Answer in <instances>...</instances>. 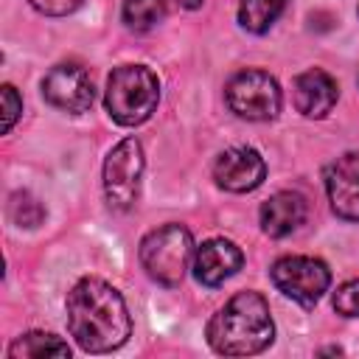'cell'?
Masks as SVG:
<instances>
[{"label":"cell","instance_id":"8","mask_svg":"<svg viewBox=\"0 0 359 359\" xmlns=\"http://www.w3.org/2000/svg\"><path fill=\"white\" fill-rule=\"evenodd\" d=\"M42 95L50 107H56L62 112H87L95 101V87L84 67L62 62L45 73Z\"/></svg>","mask_w":359,"mask_h":359},{"label":"cell","instance_id":"6","mask_svg":"<svg viewBox=\"0 0 359 359\" xmlns=\"http://www.w3.org/2000/svg\"><path fill=\"white\" fill-rule=\"evenodd\" d=\"M143 177V149L137 137H123L104 160V196L109 208L129 210L137 202Z\"/></svg>","mask_w":359,"mask_h":359},{"label":"cell","instance_id":"15","mask_svg":"<svg viewBox=\"0 0 359 359\" xmlns=\"http://www.w3.org/2000/svg\"><path fill=\"white\" fill-rule=\"evenodd\" d=\"M286 0H241L238 6V25L250 34H264L283 11Z\"/></svg>","mask_w":359,"mask_h":359},{"label":"cell","instance_id":"1","mask_svg":"<svg viewBox=\"0 0 359 359\" xmlns=\"http://www.w3.org/2000/svg\"><path fill=\"white\" fill-rule=\"evenodd\" d=\"M67 328L87 353H109L132 334L129 309L115 286L101 278H81L67 292Z\"/></svg>","mask_w":359,"mask_h":359},{"label":"cell","instance_id":"11","mask_svg":"<svg viewBox=\"0 0 359 359\" xmlns=\"http://www.w3.org/2000/svg\"><path fill=\"white\" fill-rule=\"evenodd\" d=\"M244 264V252L227 238H210L194 252V278L202 286H219Z\"/></svg>","mask_w":359,"mask_h":359},{"label":"cell","instance_id":"20","mask_svg":"<svg viewBox=\"0 0 359 359\" xmlns=\"http://www.w3.org/2000/svg\"><path fill=\"white\" fill-rule=\"evenodd\" d=\"M31 8H36L45 17H65L70 11H76L84 0H25Z\"/></svg>","mask_w":359,"mask_h":359},{"label":"cell","instance_id":"9","mask_svg":"<svg viewBox=\"0 0 359 359\" xmlns=\"http://www.w3.org/2000/svg\"><path fill=\"white\" fill-rule=\"evenodd\" d=\"M266 177L264 157L250 146H233L224 149L213 163V180L219 188L230 194H247L255 191Z\"/></svg>","mask_w":359,"mask_h":359},{"label":"cell","instance_id":"14","mask_svg":"<svg viewBox=\"0 0 359 359\" xmlns=\"http://www.w3.org/2000/svg\"><path fill=\"white\" fill-rule=\"evenodd\" d=\"M8 356L11 359H42V356H62V359H67L70 356V345L62 342L56 334L31 331V334H22V337H17L11 342Z\"/></svg>","mask_w":359,"mask_h":359},{"label":"cell","instance_id":"18","mask_svg":"<svg viewBox=\"0 0 359 359\" xmlns=\"http://www.w3.org/2000/svg\"><path fill=\"white\" fill-rule=\"evenodd\" d=\"M334 311L342 317H359V278L342 283L334 292Z\"/></svg>","mask_w":359,"mask_h":359},{"label":"cell","instance_id":"21","mask_svg":"<svg viewBox=\"0 0 359 359\" xmlns=\"http://www.w3.org/2000/svg\"><path fill=\"white\" fill-rule=\"evenodd\" d=\"M180 6H182V8H191V11H194V8H199V6H202V0H180Z\"/></svg>","mask_w":359,"mask_h":359},{"label":"cell","instance_id":"17","mask_svg":"<svg viewBox=\"0 0 359 359\" xmlns=\"http://www.w3.org/2000/svg\"><path fill=\"white\" fill-rule=\"evenodd\" d=\"M8 216L14 224L20 227H36L45 219V208L36 196H31L28 191H17L8 199Z\"/></svg>","mask_w":359,"mask_h":359},{"label":"cell","instance_id":"2","mask_svg":"<svg viewBox=\"0 0 359 359\" xmlns=\"http://www.w3.org/2000/svg\"><path fill=\"white\" fill-rule=\"evenodd\" d=\"M275 339V323L269 303L258 292L233 294L208 323V342L224 356H252L269 348Z\"/></svg>","mask_w":359,"mask_h":359},{"label":"cell","instance_id":"10","mask_svg":"<svg viewBox=\"0 0 359 359\" xmlns=\"http://www.w3.org/2000/svg\"><path fill=\"white\" fill-rule=\"evenodd\" d=\"M331 210L345 222H359V154H342L325 168Z\"/></svg>","mask_w":359,"mask_h":359},{"label":"cell","instance_id":"3","mask_svg":"<svg viewBox=\"0 0 359 359\" xmlns=\"http://www.w3.org/2000/svg\"><path fill=\"white\" fill-rule=\"evenodd\" d=\"M160 101V81L146 65H121L107 79V112L121 126H137L151 118Z\"/></svg>","mask_w":359,"mask_h":359},{"label":"cell","instance_id":"5","mask_svg":"<svg viewBox=\"0 0 359 359\" xmlns=\"http://www.w3.org/2000/svg\"><path fill=\"white\" fill-rule=\"evenodd\" d=\"M227 107L247 121H272L280 112V87L266 70H241L224 87Z\"/></svg>","mask_w":359,"mask_h":359},{"label":"cell","instance_id":"4","mask_svg":"<svg viewBox=\"0 0 359 359\" xmlns=\"http://www.w3.org/2000/svg\"><path fill=\"white\" fill-rule=\"evenodd\" d=\"M194 258V236L182 224H163L140 241V264L160 286H180Z\"/></svg>","mask_w":359,"mask_h":359},{"label":"cell","instance_id":"19","mask_svg":"<svg viewBox=\"0 0 359 359\" xmlns=\"http://www.w3.org/2000/svg\"><path fill=\"white\" fill-rule=\"evenodd\" d=\"M0 98H3V135H8L11 126H14V121H17L20 112H22V98L17 95V90H14L11 84H3Z\"/></svg>","mask_w":359,"mask_h":359},{"label":"cell","instance_id":"12","mask_svg":"<svg viewBox=\"0 0 359 359\" xmlns=\"http://www.w3.org/2000/svg\"><path fill=\"white\" fill-rule=\"evenodd\" d=\"M337 95V81L320 67H311L294 79V107L306 118H325L334 109Z\"/></svg>","mask_w":359,"mask_h":359},{"label":"cell","instance_id":"16","mask_svg":"<svg viewBox=\"0 0 359 359\" xmlns=\"http://www.w3.org/2000/svg\"><path fill=\"white\" fill-rule=\"evenodd\" d=\"M165 17V0H123V22L132 31H149Z\"/></svg>","mask_w":359,"mask_h":359},{"label":"cell","instance_id":"7","mask_svg":"<svg viewBox=\"0 0 359 359\" xmlns=\"http://www.w3.org/2000/svg\"><path fill=\"white\" fill-rule=\"evenodd\" d=\"M269 278L278 286V292H283L286 297H292L306 309H311L331 286V269L311 255L278 258L269 269Z\"/></svg>","mask_w":359,"mask_h":359},{"label":"cell","instance_id":"13","mask_svg":"<svg viewBox=\"0 0 359 359\" xmlns=\"http://www.w3.org/2000/svg\"><path fill=\"white\" fill-rule=\"evenodd\" d=\"M309 205L306 196L297 191H278L261 205V230L272 238H283L294 233L306 222Z\"/></svg>","mask_w":359,"mask_h":359}]
</instances>
